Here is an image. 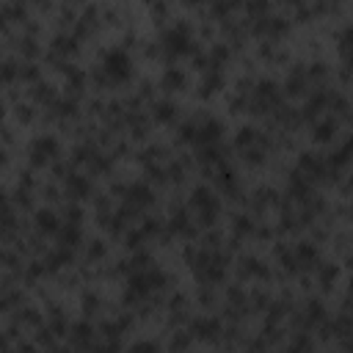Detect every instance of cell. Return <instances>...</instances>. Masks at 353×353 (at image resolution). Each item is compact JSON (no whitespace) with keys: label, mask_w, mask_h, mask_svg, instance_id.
Segmentation results:
<instances>
[{"label":"cell","mask_w":353,"mask_h":353,"mask_svg":"<svg viewBox=\"0 0 353 353\" xmlns=\"http://www.w3.org/2000/svg\"><path fill=\"white\" fill-rule=\"evenodd\" d=\"M105 69H108V74H110V80H127L130 77V58L124 55V52H110L108 55V61H105Z\"/></svg>","instance_id":"cell-1"},{"label":"cell","mask_w":353,"mask_h":353,"mask_svg":"<svg viewBox=\"0 0 353 353\" xmlns=\"http://www.w3.org/2000/svg\"><path fill=\"white\" fill-rule=\"evenodd\" d=\"M339 52H342V58H345L347 63H353V28H347V30L342 33V39H339Z\"/></svg>","instance_id":"cell-2"}]
</instances>
